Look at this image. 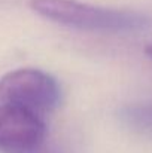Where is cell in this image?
Instances as JSON below:
<instances>
[{"label": "cell", "instance_id": "1", "mask_svg": "<svg viewBox=\"0 0 152 153\" xmlns=\"http://www.w3.org/2000/svg\"><path fill=\"white\" fill-rule=\"evenodd\" d=\"M28 4L46 19L84 31L136 33L152 24L151 18L140 12L100 7L78 0H30Z\"/></svg>", "mask_w": 152, "mask_h": 153}, {"label": "cell", "instance_id": "2", "mask_svg": "<svg viewBox=\"0 0 152 153\" xmlns=\"http://www.w3.org/2000/svg\"><path fill=\"white\" fill-rule=\"evenodd\" d=\"M60 102L57 80L37 68H18L0 77V104H13L37 114L49 113Z\"/></svg>", "mask_w": 152, "mask_h": 153}, {"label": "cell", "instance_id": "3", "mask_svg": "<svg viewBox=\"0 0 152 153\" xmlns=\"http://www.w3.org/2000/svg\"><path fill=\"white\" fill-rule=\"evenodd\" d=\"M46 135V126L37 113L13 104H0V150L31 152Z\"/></svg>", "mask_w": 152, "mask_h": 153}, {"label": "cell", "instance_id": "4", "mask_svg": "<svg viewBox=\"0 0 152 153\" xmlns=\"http://www.w3.org/2000/svg\"><path fill=\"white\" fill-rule=\"evenodd\" d=\"M121 119L128 128L152 135V102L124 107L121 110Z\"/></svg>", "mask_w": 152, "mask_h": 153}, {"label": "cell", "instance_id": "5", "mask_svg": "<svg viewBox=\"0 0 152 153\" xmlns=\"http://www.w3.org/2000/svg\"><path fill=\"white\" fill-rule=\"evenodd\" d=\"M145 52H146V55H148V56H149V58L152 59V43L149 45V46H146V49H145Z\"/></svg>", "mask_w": 152, "mask_h": 153}]
</instances>
